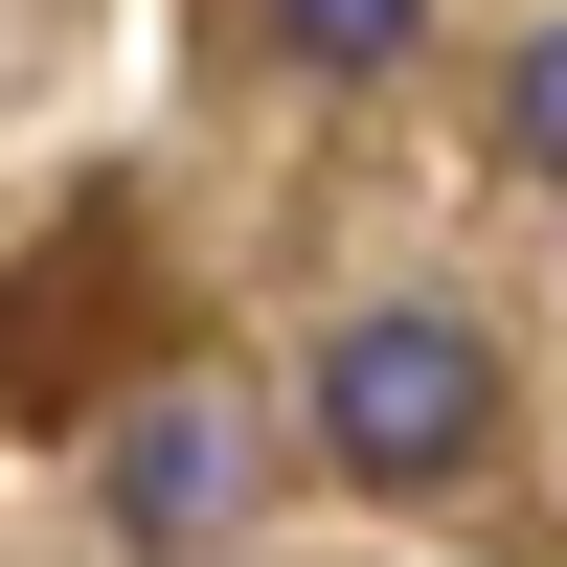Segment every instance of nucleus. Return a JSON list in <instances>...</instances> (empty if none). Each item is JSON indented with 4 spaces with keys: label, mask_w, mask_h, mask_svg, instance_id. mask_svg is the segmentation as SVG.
I'll list each match as a JSON object with an SVG mask.
<instances>
[{
    "label": "nucleus",
    "mask_w": 567,
    "mask_h": 567,
    "mask_svg": "<svg viewBox=\"0 0 567 567\" xmlns=\"http://www.w3.org/2000/svg\"><path fill=\"white\" fill-rule=\"evenodd\" d=\"M318 454H341L363 499H454L499 454V363L454 296H363L341 341H318Z\"/></svg>",
    "instance_id": "nucleus-1"
},
{
    "label": "nucleus",
    "mask_w": 567,
    "mask_h": 567,
    "mask_svg": "<svg viewBox=\"0 0 567 567\" xmlns=\"http://www.w3.org/2000/svg\"><path fill=\"white\" fill-rule=\"evenodd\" d=\"M114 545H227V499H250V409H205V386H159V409H114Z\"/></svg>",
    "instance_id": "nucleus-2"
},
{
    "label": "nucleus",
    "mask_w": 567,
    "mask_h": 567,
    "mask_svg": "<svg viewBox=\"0 0 567 567\" xmlns=\"http://www.w3.org/2000/svg\"><path fill=\"white\" fill-rule=\"evenodd\" d=\"M409 23H432V0H272V45H296V69H386Z\"/></svg>",
    "instance_id": "nucleus-3"
},
{
    "label": "nucleus",
    "mask_w": 567,
    "mask_h": 567,
    "mask_svg": "<svg viewBox=\"0 0 567 567\" xmlns=\"http://www.w3.org/2000/svg\"><path fill=\"white\" fill-rule=\"evenodd\" d=\"M499 136H523V182H545V205H567V23L523 45V69H499Z\"/></svg>",
    "instance_id": "nucleus-4"
}]
</instances>
